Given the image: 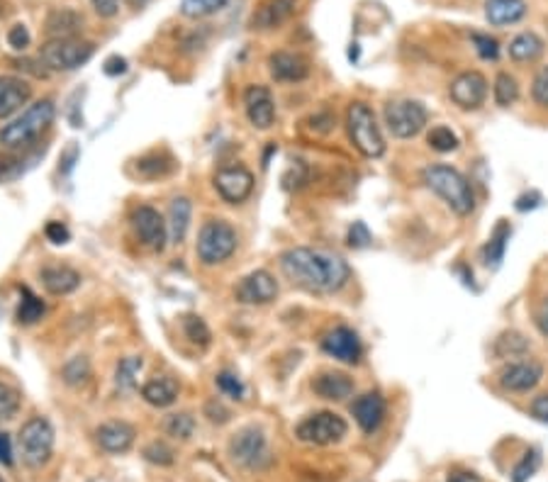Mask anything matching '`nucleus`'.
<instances>
[{"instance_id": "nucleus-35", "label": "nucleus", "mask_w": 548, "mask_h": 482, "mask_svg": "<svg viewBox=\"0 0 548 482\" xmlns=\"http://www.w3.org/2000/svg\"><path fill=\"white\" fill-rule=\"evenodd\" d=\"M427 144H429L434 151H438V154H451V151L458 149L461 140H458V134H456L451 127L437 125L431 127L429 134H427Z\"/></svg>"}, {"instance_id": "nucleus-36", "label": "nucleus", "mask_w": 548, "mask_h": 482, "mask_svg": "<svg viewBox=\"0 0 548 482\" xmlns=\"http://www.w3.org/2000/svg\"><path fill=\"white\" fill-rule=\"evenodd\" d=\"M164 431L173 439H178V441H188L190 436L196 434V419L188 412L171 414V417H166Z\"/></svg>"}, {"instance_id": "nucleus-2", "label": "nucleus", "mask_w": 548, "mask_h": 482, "mask_svg": "<svg viewBox=\"0 0 548 482\" xmlns=\"http://www.w3.org/2000/svg\"><path fill=\"white\" fill-rule=\"evenodd\" d=\"M422 180L427 183L429 190L444 200L458 217H468L470 212L476 210V193L470 180L463 176L458 169L447 164L427 166L422 173Z\"/></svg>"}, {"instance_id": "nucleus-10", "label": "nucleus", "mask_w": 548, "mask_h": 482, "mask_svg": "<svg viewBox=\"0 0 548 482\" xmlns=\"http://www.w3.org/2000/svg\"><path fill=\"white\" fill-rule=\"evenodd\" d=\"M346 434H349V424H346L344 417H339L334 412L310 414L295 429V436L300 441L310 446H334Z\"/></svg>"}, {"instance_id": "nucleus-29", "label": "nucleus", "mask_w": 548, "mask_h": 482, "mask_svg": "<svg viewBox=\"0 0 548 482\" xmlns=\"http://www.w3.org/2000/svg\"><path fill=\"white\" fill-rule=\"evenodd\" d=\"M190 215H193V203L190 198H173L171 207H168V239L173 244H180L186 239L190 227Z\"/></svg>"}, {"instance_id": "nucleus-14", "label": "nucleus", "mask_w": 548, "mask_h": 482, "mask_svg": "<svg viewBox=\"0 0 548 482\" xmlns=\"http://www.w3.org/2000/svg\"><path fill=\"white\" fill-rule=\"evenodd\" d=\"M278 297V280L268 271H251L235 288V300L242 304H271Z\"/></svg>"}, {"instance_id": "nucleus-32", "label": "nucleus", "mask_w": 548, "mask_h": 482, "mask_svg": "<svg viewBox=\"0 0 548 482\" xmlns=\"http://www.w3.org/2000/svg\"><path fill=\"white\" fill-rule=\"evenodd\" d=\"M20 295H23V300H20V307H17V322L24 324V327L37 324L47 307H44V303L30 288H20Z\"/></svg>"}, {"instance_id": "nucleus-34", "label": "nucleus", "mask_w": 548, "mask_h": 482, "mask_svg": "<svg viewBox=\"0 0 548 482\" xmlns=\"http://www.w3.org/2000/svg\"><path fill=\"white\" fill-rule=\"evenodd\" d=\"M529 351V342H526L524 334L519 332H505L500 334V339L495 342V356L500 358H519L524 356Z\"/></svg>"}, {"instance_id": "nucleus-7", "label": "nucleus", "mask_w": 548, "mask_h": 482, "mask_svg": "<svg viewBox=\"0 0 548 482\" xmlns=\"http://www.w3.org/2000/svg\"><path fill=\"white\" fill-rule=\"evenodd\" d=\"M95 54L93 42H86L81 37H59L49 39L47 44L40 49L42 63L49 71H76L83 63H88Z\"/></svg>"}, {"instance_id": "nucleus-6", "label": "nucleus", "mask_w": 548, "mask_h": 482, "mask_svg": "<svg viewBox=\"0 0 548 482\" xmlns=\"http://www.w3.org/2000/svg\"><path fill=\"white\" fill-rule=\"evenodd\" d=\"M17 448L27 468L37 470V468L47 466L54 453V427L44 417H32L24 421L17 434Z\"/></svg>"}, {"instance_id": "nucleus-23", "label": "nucleus", "mask_w": 548, "mask_h": 482, "mask_svg": "<svg viewBox=\"0 0 548 482\" xmlns=\"http://www.w3.org/2000/svg\"><path fill=\"white\" fill-rule=\"evenodd\" d=\"M353 381L346 373H339V371H324V373H317L312 378V390L314 395L322 397V400H329V402H344L346 397L353 395Z\"/></svg>"}, {"instance_id": "nucleus-47", "label": "nucleus", "mask_w": 548, "mask_h": 482, "mask_svg": "<svg viewBox=\"0 0 548 482\" xmlns=\"http://www.w3.org/2000/svg\"><path fill=\"white\" fill-rule=\"evenodd\" d=\"M30 42H32V37L24 24H13V27H10L8 44L15 49V52H24V49L30 47Z\"/></svg>"}, {"instance_id": "nucleus-11", "label": "nucleus", "mask_w": 548, "mask_h": 482, "mask_svg": "<svg viewBox=\"0 0 548 482\" xmlns=\"http://www.w3.org/2000/svg\"><path fill=\"white\" fill-rule=\"evenodd\" d=\"M130 222H132L137 239H139L147 249L159 251V254L166 249L168 225H166V219L161 217V212L154 210L151 205H139V207H134Z\"/></svg>"}, {"instance_id": "nucleus-54", "label": "nucleus", "mask_w": 548, "mask_h": 482, "mask_svg": "<svg viewBox=\"0 0 548 482\" xmlns=\"http://www.w3.org/2000/svg\"><path fill=\"white\" fill-rule=\"evenodd\" d=\"M532 417H534V419L543 421V424H548V395L534 397Z\"/></svg>"}, {"instance_id": "nucleus-57", "label": "nucleus", "mask_w": 548, "mask_h": 482, "mask_svg": "<svg viewBox=\"0 0 548 482\" xmlns=\"http://www.w3.org/2000/svg\"><path fill=\"white\" fill-rule=\"evenodd\" d=\"M0 463L3 466L13 463V444H10L8 434H3V431H0Z\"/></svg>"}, {"instance_id": "nucleus-49", "label": "nucleus", "mask_w": 548, "mask_h": 482, "mask_svg": "<svg viewBox=\"0 0 548 482\" xmlns=\"http://www.w3.org/2000/svg\"><path fill=\"white\" fill-rule=\"evenodd\" d=\"M370 232L369 227L363 225V222H353V227L349 229V244H351L353 249H363V246H369L370 244Z\"/></svg>"}, {"instance_id": "nucleus-45", "label": "nucleus", "mask_w": 548, "mask_h": 482, "mask_svg": "<svg viewBox=\"0 0 548 482\" xmlns=\"http://www.w3.org/2000/svg\"><path fill=\"white\" fill-rule=\"evenodd\" d=\"M215 382H217V388L227 397H232V400H244V382L239 381L235 373L222 371V373H217Z\"/></svg>"}, {"instance_id": "nucleus-5", "label": "nucleus", "mask_w": 548, "mask_h": 482, "mask_svg": "<svg viewBox=\"0 0 548 482\" xmlns=\"http://www.w3.org/2000/svg\"><path fill=\"white\" fill-rule=\"evenodd\" d=\"M236 244L239 236L227 219H207L197 234L196 254L203 265H219L235 254Z\"/></svg>"}, {"instance_id": "nucleus-20", "label": "nucleus", "mask_w": 548, "mask_h": 482, "mask_svg": "<svg viewBox=\"0 0 548 482\" xmlns=\"http://www.w3.org/2000/svg\"><path fill=\"white\" fill-rule=\"evenodd\" d=\"M351 414L363 434H373L385 419V400L378 392H366L353 400Z\"/></svg>"}, {"instance_id": "nucleus-17", "label": "nucleus", "mask_w": 548, "mask_h": 482, "mask_svg": "<svg viewBox=\"0 0 548 482\" xmlns=\"http://www.w3.org/2000/svg\"><path fill=\"white\" fill-rule=\"evenodd\" d=\"M244 110L256 130H271L275 122V101L266 86H249L244 91Z\"/></svg>"}, {"instance_id": "nucleus-53", "label": "nucleus", "mask_w": 548, "mask_h": 482, "mask_svg": "<svg viewBox=\"0 0 548 482\" xmlns=\"http://www.w3.org/2000/svg\"><path fill=\"white\" fill-rule=\"evenodd\" d=\"M541 205V195L536 193V190H532V193H524V195H519L517 198V207L519 212H526V210H536Z\"/></svg>"}, {"instance_id": "nucleus-13", "label": "nucleus", "mask_w": 548, "mask_h": 482, "mask_svg": "<svg viewBox=\"0 0 548 482\" xmlns=\"http://www.w3.org/2000/svg\"><path fill=\"white\" fill-rule=\"evenodd\" d=\"M448 98L461 110H478L487 101V78L480 71H463L451 81Z\"/></svg>"}, {"instance_id": "nucleus-52", "label": "nucleus", "mask_w": 548, "mask_h": 482, "mask_svg": "<svg viewBox=\"0 0 548 482\" xmlns=\"http://www.w3.org/2000/svg\"><path fill=\"white\" fill-rule=\"evenodd\" d=\"M205 414L210 417L212 424H227L229 421V410H225V407L219 405V402H207V407H205Z\"/></svg>"}, {"instance_id": "nucleus-19", "label": "nucleus", "mask_w": 548, "mask_h": 482, "mask_svg": "<svg viewBox=\"0 0 548 482\" xmlns=\"http://www.w3.org/2000/svg\"><path fill=\"white\" fill-rule=\"evenodd\" d=\"M543 378V366L539 361H514L500 371V385L509 392H529Z\"/></svg>"}, {"instance_id": "nucleus-22", "label": "nucleus", "mask_w": 548, "mask_h": 482, "mask_svg": "<svg viewBox=\"0 0 548 482\" xmlns=\"http://www.w3.org/2000/svg\"><path fill=\"white\" fill-rule=\"evenodd\" d=\"M32 98V86L23 78L0 76V120L15 115Z\"/></svg>"}, {"instance_id": "nucleus-15", "label": "nucleus", "mask_w": 548, "mask_h": 482, "mask_svg": "<svg viewBox=\"0 0 548 482\" xmlns=\"http://www.w3.org/2000/svg\"><path fill=\"white\" fill-rule=\"evenodd\" d=\"M322 351L334 361H339V363H346V366H356L361 356H363L359 334L351 327L329 329L324 339H322Z\"/></svg>"}, {"instance_id": "nucleus-44", "label": "nucleus", "mask_w": 548, "mask_h": 482, "mask_svg": "<svg viewBox=\"0 0 548 482\" xmlns=\"http://www.w3.org/2000/svg\"><path fill=\"white\" fill-rule=\"evenodd\" d=\"M541 466V453L539 451H526L524 458L519 460L514 473H512V480L514 482H526L529 477H534V473L539 470Z\"/></svg>"}, {"instance_id": "nucleus-16", "label": "nucleus", "mask_w": 548, "mask_h": 482, "mask_svg": "<svg viewBox=\"0 0 548 482\" xmlns=\"http://www.w3.org/2000/svg\"><path fill=\"white\" fill-rule=\"evenodd\" d=\"M268 73L275 83H300L310 76V62L300 52H274L268 56Z\"/></svg>"}, {"instance_id": "nucleus-40", "label": "nucleus", "mask_w": 548, "mask_h": 482, "mask_svg": "<svg viewBox=\"0 0 548 482\" xmlns=\"http://www.w3.org/2000/svg\"><path fill=\"white\" fill-rule=\"evenodd\" d=\"M20 412V392L5 381H0V421H10Z\"/></svg>"}, {"instance_id": "nucleus-50", "label": "nucleus", "mask_w": 548, "mask_h": 482, "mask_svg": "<svg viewBox=\"0 0 548 482\" xmlns=\"http://www.w3.org/2000/svg\"><path fill=\"white\" fill-rule=\"evenodd\" d=\"M20 159L13 154H0V180H10L15 178L17 173H20Z\"/></svg>"}, {"instance_id": "nucleus-56", "label": "nucleus", "mask_w": 548, "mask_h": 482, "mask_svg": "<svg viewBox=\"0 0 548 482\" xmlns=\"http://www.w3.org/2000/svg\"><path fill=\"white\" fill-rule=\"evenodd\" d=\"M127 71V62L122 56H110L108 62H105V73L108 76H120V73H125Z\"/></svg>"}, {"instance_id": "nucleus-61", "label": "nucleus", "mask_w": 548, "mask_h": 482, "mask_svg": "<svg viewBox=\"0 0 548 482\" xmlns=\"http://www.w3.org/2000/svg\"><path fill=\"white\" fill-rule=\"evenodd\" d=\"M127 3H130L132 8H144V5H147V0H127Z\"/></svg>"}, {"instance_id": "nucleus-58", "label": "nucleus", "mask_w": 548, "mask_h": 482, "mask_svg": "<svg viewBox=\"0 0 548 482\" xmlns=\"http://www.w3.org/2000/svg\"><path fill=\"white\" fill-rule=\"evenodd\" d=\"M447 482H483L478 473H470V470H456V473L448 475Z\"/></svg>"}, {"instance_id": "nucleus-41", "label": "nucleus", "mask_w": 548, "mask_h": 482, "mask_svg": "<svg viewBox=\"0 0 548 482\" xmlns=\"http://www.w3.org/2000/svg\"><path fill=\"white\" fill-rule=\"evenodd\" d=\"M225 3H227V0H183L180 8H183V15L200 20V17L215 15L217 10L225 8Z\"/></svg>"}, {"instance_id": "nucleus-48", "label": "nucleus", "mask_w": 548, "mask_h": 482, "mask_svg": "<svg viewBox=\"0 0 548 482\" xmlns=\"http://www.w3.org/2000/svg\"><path fill=\"white\" fill-rule=\"evenodd\" d=\"M44 236H47L52 244H56V246H62V244H69L71 241L69 227L63 225V222H49V225L44 227Z\"/></svg>"}, {"instance_id": "nucleus-31", "label": "nucleus", "mask_w": 548, "mask_h": 482, "mask_svg": "<svg viewBox=\"0 0 548 482\" xmlns=\"http://www.w3.org/2000/svg\"><path fill=\"white\" fill-rule=\"evenodd\" d=\"M509 236H512V227H509V222L500 219V222L495 225L490 239H487L486 249H483V258H486V264L490 265V268H500V264L505 261Z\"/></svg>"}, {"instance_id": "nucleus-46", "label": "nucleus", "mask_w": 548, "mask_h": 482, "mask_svg": "<svg viewBox=\"0 0 548 482\" xmlns=\"http://www.w3.org/2000/svg\"><path fill=\"white\" fill-rule=\"evenodd\" d=\"M532 98L536 105L548 108V66H541V69L536 71L532 83Z\"/></svg>"}, {"instance_id": "nucleus-62", "label": "nucleus", "mask_w": 548, "mask_h": 482, "mask_svg": "<svg viewBox=\"0 0 548 482\" xmlns=\"http://www.w3.org/2000/svg\"><path fill=\"white\" fill-rule=\"evenodd\" d=\"M0 482H5V480H3V477H0Z\"/></svg>"}, {"instance_id": "nucleus-25", "label": "nucleus", "mask_w": 548, "mask_h": 482, "mask_svg": "<svg viewBox=\"0 0 548 482\" xmlns=\"http://www.w3.org/2000/svg\"><path fill=\"white\" fill-rule=\"evenodd\" d=\"M529 13L526 0H486V20L493 27L522 23Z\"/></svg>"}, {"instance_id": "nucleus-59", "label": "nucleus", "mask_w": 548, "mask_h": 482, "mask_svg": "<svg viewBox=\"0 0 548 482\" xmlns=\"http://www.w3.org/2000/svg\"><path fill=\"white\" fill-rule=\"evenodd\" d=\"M76 159H79V149L76 147H69L66 151H63L62 156L63 173H71V169H73V164H76Z\"/></svg>"}, {"instance_id": "nucleus-38", "label": "nucleus", "mask_w": 548, "mask_h": 482, "mask_svg": "<svg viewBox=\"0 0 548 482\" xmlns=\"http://www.w3.org/2000/svg\"><path fill=\"white\" fill-rule=\"evenodd\" d=\"M183 332L188 336L190 342L200 346V349H207L210 346V327L205 324L203 317H197V314H188V317H183Z\"/></svg>"}, {"instance_id": "nucleus-37", "label": "nucleus", "mask_w": 548, "mask_h": 482, "mask_svg": "<svg viewBox=\"0 0 548 482\" xmlns=\"http://www.w3.org/2000/svg\"><path fill=\"white\" fill-rule=\"evenodd\" d=\"M141 368H144V361L137 356L122 358L118 366V373H115V382H118L120 390H134L137 388V378H139Z\"/></svg>"}, {"instance_id": "nucleus-39", "label": "nucleus", "mask_w": 548, "mask_h": 482, "mask_svg": "<svg viewBox=\"0 0 548 482\" xmlns=\"http://www.w3.org/2000/svg\"><path fill=\"white\" fill-rule=\"evenodd\" d=\"M62 378L66 385H71V388L83 385V382L91 378V363H88V358H83V356L71 358L69 363L62 368Z\"/></svg>"}, {"instance_id": "nucleus-12", "label": "nucleus", "mask_w": 548, "mask_h": 482, "mask_svg": "<svg viewBox=\"0 0 548 482\" xmlns=\"http://www.w3.org/2000/svg\"><path fill=\"white\" fill-rule=\"evenodd\" d=\"M215 190L229 205L244 203L254 193V173L246 166H225L215 173Z\"/></svg>"}, {"instance_id": "nucleus-55", "label": "nucleus", "mask_w": 548, "mask_h": 482, "mask_svg": "<svg viewBox=\"0 0 548 482\" xmlns=\"http://www.w3.org/2000/svg\"><path fill=\"white\" fill-rule=\"evenodd\" d=\"M534 322H536V327H539L541 334L548 339V297L539 304V310H536V317H534Z\"/></svg>"}, {"instance_id": "nucleus-51", "label": "nucleus", "mask_w": 548, "mask_h": 482, "mask_svg": "<svg viewBox=\"0 0 548 482\" xmlns=\"http://www.w3.org/2000/svg\"><path fill=\"white\" fill-rule=\"evenodd\" d=\"M91 5L101 17L110 20L120 13V0H91Z\"/></svg>"}, {"instance_id": "nucleus-60", "label": "nucleus", "mask_w": 548, "mask_h": 482, "mask_svg": "<svg viewBox=\"0 0 548 482\" xmlns=\"http://www.w3.org/2000/svg\"><path fill=\"white\" fill-rule=\"evenodd\" d=\"M15 66H17V69L30 71V73H34V76H37V78H44L49 73V71H44V69H34L37 63L30 62V59H20V62H15Z\"/></svg>"}, {"instance_id": "nucleus-9", "label": "nucleus", "mask_w": 548, "mask_h": 482, "mask_svg": "<svg viewBox=\"0 0 548 482\" xmlns=\"http://www.w3.org/2000/svg\"><path fill=\"white\" fill-rule=\"evenodd\" d=\"M383 117L395 140H412L427 127L429 112L419 101H395L385 105Z\"/></svg>"}, {"instance_id": "nucleus-8", "label": "nucleus", "mask_w": 548, "mask_h": 482, "mask_svg": "<svg viewBox=\"0 0 548 482\" xmlns=\"http://www.w3.org/2000/svg\"><path fill=\"white\" fill-rule=\"evenodd\" d=\"M229 456L236 466L246 470H264L274 463L271 448H268L266 434L256 427L242 429L239 434L229 441Z\"/></svg>"}, {"instance_id": "nucleus-3", "label": "nucleus", "mask_w": 548, "mask_h": 482, "mask_svg": "<svg viewBox=\"0 0 548 482\" xmlns=\"http://www.w3.org/2000/svg\"><path fill=\"white\" fill-rule=\"evenodd\" d=\"M54 115L56 108L52 98L32 102L23 115H17L10 125H5L0 130V147L10 149V151L32 147V144L40 140L42 134L52 127Z\"/></svg>"}, {"instance_id": "nucleus-27", "label": "nucleus", "mask_w": 548, "mask_h": 482, "mask_svg": "<svg viewBox=\"0 0 548 482\" xmlns=\"http://www.w3.org/2000/svg\"><path fill=\"white\" fill-rule=\"evenodd\" d=\"M178 382L168 378V375H159V378H151L149 382H144L141 388V397L144 402H149L151 407H159V410H166L171 407L176 400H178Z\"/></svg>"}, {"instance_id": "nucleus-26", "label": "nucleus", "mask_w": 548, "mask_h": 482, "mask_svg": "<svg viewBox=\"0 0 548 482\" xmlns=\"http://www.w3.org/2000/svg\"><path fill=\"white\" fill-rule=\"evenodd\" d=\"M81 27H83V15L73 8H54L47 15V23H44L49 39L76 37Z\"/></svg>"}, {"instance_id": "nucleus-21", "label": "nucleus", "mask_w": 548, "mask_h": 482, "mask_svg": "<svg viewBox=\"0 0 548 482\" xmlns=\"http://www.w3.org/2000/svg\"><path fill=\"white\" fill-rule=\"evenodd\" d=\"M134 431L132 424H127V421H105L101 427L95 429V441L101 446L102 451L108 453H125L132 448L134 444Z\"/></svg>"}, {"instance_id": "nucleus-4", "label": "nucleus", "mask_w": 548, "mask_h": 482, "mask_svg": "<svg viewBox=\"0 0 548 482\" xmlns=\"http://www.w3.org/2000/svg\"><path fill=\"white\" fill-rule=\"evenodd\" d=\"M346 130L349 140L366 159H380L385 154V140L378 127L376 112L366 102H351L346 110Z\"/></svg>"}, {"instance_id": "nucleus-24", "label": "nucleus", "mask_w": 548, "mask_h": 482, "mask_svg": "<svg viewBox=\"0 0 548 482\" xmlns=\"http://www.w3.org/2000/svg\"><path fill=\"white\" fill-rule=\"evenodd\" d=\"M40 280L44 290L52 293V295H69L81 285V273L76 268H71V265L52 264L42 268Z\"/></svg>"}, {"instance_id": "nucleus-43", "label": "nucleus", "mask_w": 548, "mask_h": 482, "mask_svg": "<svg viewBox=\"0 0 548 482\" xmlns=\"http://www.w3.org/2000/svg\"><path fill=\"white\" fill-rule=\"evenodd\" d=\"M144 458L154 463V466H173V460H176V453H173L171 446H166L164 441H151L147 448H144Z\"/></svg>"}, {"instance_id": "nucleus-42", "label": "nucleus", "mask_w": 548, "mask_h": 482, "mask_svg": "<svg viewBox=\"0 0 548 482\" xmlns=\"http://www.w3.org/2000/svg\"><path fill=\"white\" fill-rule=\"evenodd\" d=\"M470 42L478 52V56L483 62H497L500 59V42L490 34H483V32H473L470 34Z\"/></svg>"}, {"instance_id": "nucleus-33", "label": "nucleus", "mask_w": 548, "mask_h": 482, "mask_svg": "<svg viewBox=\"0 0 548 482\" xmlns=\"http://www.w3.org/2000/svg\"><path fill=\"white\" fill-rule=\"evenodd\" d=\"M493 98L500 108H509V105H514L519 98L517 78L512 76V73H507V71L497 73V78H495V86H493Z\"/></svg>"}, {"instance_id": "nucleus-18", "label": "nucleus", "mask_w": 548, "mask_h": 482, "mask_svg": "<svg viewBox=\"0 0 548 482\" xmlns=\"http://www.w3.org/2000/svg\"><path fill=\"white\" fill-rule=\"evenodd\" d=\"M295 10H298V0H261L251 15V30H278L295 15Z\"/></svg>"}, {"instance_id": "nucleus-30", "label": "nucleus", "mask_w": 548, "mask_h": 482, "mask_svg": "<svg viewBox=\"0 0 548 482\" xmlns=\"http://www.w3.org/2000/svg\"><path fill=\"white\" fill-rule=\"evenodd\" d=\"M173 171H176V159L168 151H151V154L141 156L139 161H137V173H139L141 178H166Z\"/></svg>"}, {"instance_id": "nucleus-28", "label": "nucleus", "mask_w": 548, "mask_h": 482, "mask_svg": "<svg viewBox=\"0 0 548 482\" xmlns=\"http://www.w3.org/2000/svg\"><path fill=\"white\" fill-rule=\"evenodd\" d=\"M543 49H546V44L536 32H519L517 37L509 42L507 52L512 62L532 63L543 54Z\"/></svg>"}, {"instance_id": "nucleus-1", "label": "nucleus", "mask_w": 548, "mask_h": 482, "mask_svg": "<svg viewBox=\"0 0 548 482\" xmlns=\"http://www.w3.org/2000/svg\"><path fill=\"white\" fill-rule=\"evenodd\" d=\"M281 271L295 285L320 295L339 293L351 280V268L344 258L310 246L285 251L281 256Z\"/></svg>"}]
</instances>
